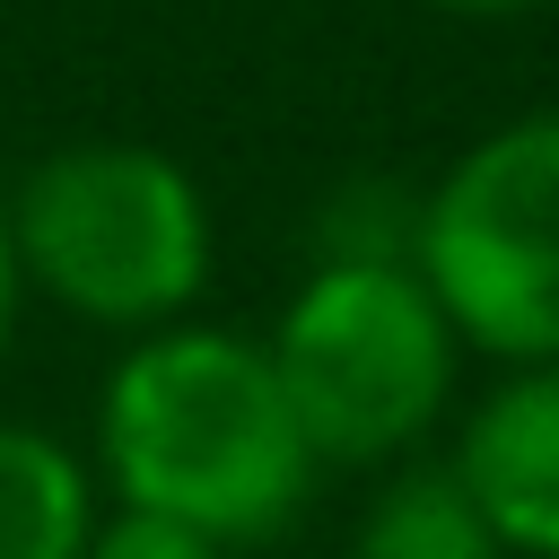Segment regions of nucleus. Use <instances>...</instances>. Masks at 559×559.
I'll return each mask as SVG.
<instances>
[{
  "mask_svg": "<svg viewBox=\"0 0 559 559\" xmlns=\"http://www.w3.org/2000/svg\"><path fill=\"white\" fill-rule=\"evenodd\" d=\"M87 472L35 428H0V559H87Z\"/></svg>",
  "mask_w": 559,
  "mask_h": 559,
  "instance_id": "423d86ee",
  "label": "nucleus"
},
{
  "mask_svg": "<svg viewBox=\"0 0 559 559\" xmlns=\"http://www.w3.org/2000/svg\"><path fill=\"white\" fill-rule=\"evenodd\" d=\"M262 349L314 463H384L454 393V323L411 262H323Z\"/></svg>",
  "mask_w": 559,
  "mask_h": 559,
  "instance_id": "7ed1b4c3",
  "label": "nucleus"
},
{
  "mask_svg": "<svg viewBox=\"0 0 559 559\" xmlns=\"http://www.w3.org/2000/svg\"><path fill=\"white\" fill-rule=\"evenodd\" d=\"M87 559H227V550L157 515H114L105 533H87Z\"/></svg>",
  "mask_w": 559,
  "mask_h": 559,
  "instance_id": "6e6552de",
  "label": "nucleus"
},
{
  "mask_svg": "<svg viewBox=\"0 0 559 559\" xmlns=\"http://www.w3.org/2000/svg\"><path fill=\"white\" fill-rule=\"evenodd\" d=\"M419 280L454 341L559 367V105L454 157L419 201Z\"/></svg>",
  "mask_w": 559,
  "mask_h": 559,
  "instance_id": "20e7f679",
  "label": "nucleus"
},
{
  "mask_svg": "<svg viewBox=\"0 0 559 559\" xmlns=\"http://www.w3.org/2000/svg\"><path fill=\"white\" fill-rule=\"evenodd\" d=\"M454 480L507 550L559 559V367H524L480 402L454 445Z\"/></svg>",
  "mask_w": 559,
  "mask_h": 559,
  "instance_id": "39448f33",
  "label": "nucleus"
},
{
  "mask_svg": "<svg viewBox=\"0 0 559 559\" xmlns=\"http://www.w3.org/2000/svg\"><path fill=\"white\" fill-rule=\"evenodd\" d=\"M358 559H507V542L489 533V515L472 507L454 463H419L367 507Z\"/></svg>",
  "mask_w": 559,
  "mask_h": 559,
  "instance_id": "0eeeda50",
  "label": "nucleus"
},
{
  "mask_svg": "<svg viewBox=\"0 0 559 559\" xmlns=\"http://www.w3.org/2000/svg\"><path fill=\"white\" fill-rule=\"evenodd\" d=\"M105 472L122 515L183 524L201 542H262L297 515L314 454L288 419L262 341L236 332H157L105 384Z\"/></svg>",
  "mask_w": 559,
  "mask_h": 559,
  "instance_id": "f257e3e1",
  "label": "nucleus"
},
{
  "mask_svg": "<svg viewBox=\"0 0 559 559\" xmlns=\"http://www.w3.org/2000/svg\"><path fill=\"white\" fill-rule=\"evenodd\" d=\"M17 245H9V210H0V349H9V332H17Z\"/></svg>",
  "mask_w": 559,
  "mask_h": 559,
  "instance_id": "1a4fd4ad",
  "label": "nucleus"
},
{
  "mask_svg": "<svg viewBox=\"0 0 559 559\" xmlns=\"http://www.w3.org/2000/svg\"><path fill=\"white\" fill-rule=\"evenodd\" d=\"M0 210L17 280L87 323H166L210 280V210L192 175L140 140L52 148Z\"/></svg>",
  "mask_w": 559,
  "mask_h": 559,
  "instance_id": "f03ea898",
  "label": "nucleus"
},
{
  "mask_svg": "<svg viewBox=\"0 0 559 559\" xmlns=\"http://www.w3.org/2000/svg\"><path fill=\"white\" fill-rule=\"evenodd\" d=\"M437 9H463V17H515V9H542V0H437Z\"/></svg>",
  "mask_w": 559,
  "mask_h": 559,
  "instance_id": "9d476101",
  "label": "nucleus"
}]
</instances>
